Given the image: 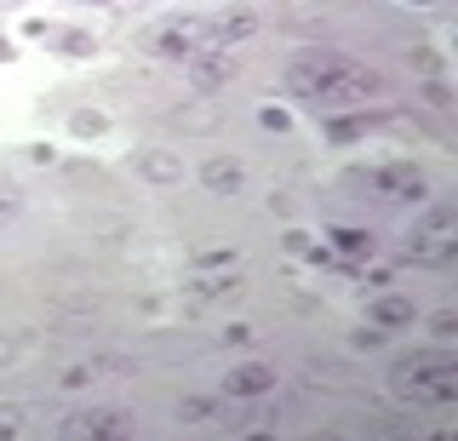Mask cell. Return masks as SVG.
I'll use <instances>...</instances> for the list:
<instances>
[{
  "instance_id": "9",
  "label": "cell",
  "mask_w": 458,
  "mask_h": 441,
  "mask_svg": "<svg viewBox=\"0 0 458 441\" xmlns=\"http://www.w3.org/2000/svg\"><path fill=\"white\" fill-rule=\"evenodd\" d=\"M138 178H149L155 190H172V183H183V161L166 149H143L138 155Z\"/></svg>"
},
{
  "instance_id": "4",
  "label": "cell",
  "mask_w": 458,
  "mask_h": 441,
  "mask_svg": "<svg viewBox=\"0 0 458 441\" xmlns=\"http://www.w3.org/2000/svg\"><path fill=\"white\" fill-rule=\"evenodd\" d=\"M458 218H453V212L447 207H436V212H429V218L419 224V230H412L407 235V259H424V264H447L453 259V247H458Z\"/></svg>"
},
{
  "instance_id": "2",
  "label": "cell",
  "mask_w": 458,
  "mask_h": 441,
  "mask_svg": "<svg viewBox=\"0 0 458 441\" xmlns=\"http://www.w3.org/2000/svg\"><path fill=\"white\" fill-rule=\"evenodd\" d=\"M395 395L401 402H419V407H447L458 395V361L447 355H407V361H395Z\"/></svg>"
},
{
  "instance_id": "8",
  "label": "cell",
  "mask_w": 458,
  "mask_h": 441,
  "mask_svg": "<svg viewBox=\"0 0 458 441\" xmlns=\"http://www.w3.org/2000/svg\"><path fill=\"white\" fill-rule=\"evenodd\" d=\"M367 321L390 333V327H412V321H419V310H412V298H401V293H378L367 304Z\"/></svg>"
},
{
  "instance_id": "10",
  "label": "cell",
  "mask_w": 458,
  "mask_h": 441,
  "mask_svg": "<svg viewBox=\"0 0 458 441\" xmlns=\"http://www.w3.org/2000/svg\"><path fill=\"white\" fill-rule=\"evenodd\" d=\"M264 390H276V373L264 361H247L229 373V395H264Z\"/></svg>"
},
{
  "instance_id": "19",
  "label": "cell",
  "mask_w": 458,
  "mask_h": 441,
  "mask_svg": "<svg viewBox=\"0 0 458 441\" xmlns=\"http://www.w3.org/2000/svg\"><path fill=\"white\" fill-rule=\"evenodd\" d=\"M436 333H441V338L458 333V316H453V310H441V316H436Z\"/></svg>"
},
{
  "instance_id": "7",
  "label": "cell",
  "mask_w": 458,
  "mask_h": 441,
  "mask_svg": "<svg viewBox=\"0 0 458 441\" xmlns=\"http://www.w3.org/2000/svg\"><path fill=\"white\" fill-rule=\"evenodd\" d=\"M183 64H190L195 92H218V87H229V75H235V58H229L224 47H200L195 58H183Z\"/></svg>"
},
{
  "instance_id": "14",
  "label": "cell",
  "mask_w": 458,
  "mask_h": 441,
  "mask_svg": "<svg viewBox=\"0 0 458 441\" xmlns=\"http://www.w3.org/2000/svg\"><path fill=\"white\" fill-rule=\"evenodd\" d=\"M0 436H23V407H0Z\"/></svg>"
},
{
  "instance_id": "1",
  "label": "cell",
  "mask_w": 458,
  "mask_h": 441,
  "mask_svg": "<svg viewBox=\"0 0 458 441\" xmlns=\"http://www.w3.org/2000/svg\"><path fill=\"white\" fill-rule=\"evenodd\" d=\"M286 87L315 109H350V104L378 98L384 81L372 69H361L355 58H344V52H310V58H298L286 69Z\"/></svg>"
},
{
  "instance_id": "16",
  "label": "cell",
  "mask_w": 458,
  "mask_h": 441,
  "mask_svg": "<svg viewBox=\"0 0 458 441\" xmlns=\"http://www.w3.org/2000/svg\"><path fill=\"white\" fill-rule=\"evenodd\" d=\"M235 287H241L235 276H212V281H200V293H212V298H218V293H235Z\"/></svg>"
},
{
  "instance_id": "6",
  "label": "cell",
  "mask_w": 458,
  "mask_h": 441,
  "mask_svg": "<svg viewBox=\"0 0 458 441\" xmlns=\"http://www.w3.org/2000/svg\"><path fill=\"white\" fill-rule=\"evenodd\" d=\"M121 430H126L121 407H86V412L57 419V436H64V441H104V436H121Z\"/></svg>"
},
{
  "instance_id": "11",
  "label": "cell",
  "mask_w": 458,
  "mask_h": 441,
  "mask_svg": "<svg viewBox=\"0 0 458 441\" xmlns=\"http://www.w3.org/2000/svg\"><path fill=\"white\" fill-rule=\"evenodd\" d=\"M200 178H207V190H212V195H235L241 183H247L241 161H207V166H200Z\"/></svg>"
},
{
  "instance_id": "5",
  "label": "cell",
  "mask_w": 458,
  "mask_h": 441,
  "mask_svg": "<svg viewBox=\"0 0 458 441\" xmlns=\"http://www.w3.org/2000/svg\"><path fill=\"white\" fill-rule=\"evenodd\" d=\"M200 47H212V40H207V18H172V23H161V30L149 35L155 58H195Z\"/></svg>"
},
{
  "instance_id": "15",
  "label": "cell",
  "mask_w": 458,
  "mask_h": 441,
  "mask_svg": "<svg viewBox=\"0 0 458 441\" xmlns=\"http://www.w3.org/2000/svg\"><path fill=\"white\" fill-rule=\"evenodd\" d=\"M18 212H23L18 195H0V230H6V224H18Z\"/></svg>"
},
{
  "instance_id": "13",
  "label": "cell",
  "mask_w": 458,
  "mask_h": 441,
  "mask_svg": "<svg viewBox=\"0 0 458 441\" xmlns=\"http://www.w3.org/2000/svg\"><path fill=\"white\" fill-rule=\"evenodd\" d=\"M178 419H190V424L212 419V402H200V395H190V402H178Z\"/></svg>"
},
{
  "instance_id": "17",
  "label": "cell",
  "mask_w": 458,
  "mask_h": 441,
  "mask_svg": "<svg viewBox=\"0 0 458 441\" xmlns=\"http://www.w3.org/2000/svg\"><path fill=\"white\" fill-rule=\"evenodd\" d=\"M64 52H69V58H86V52H92V40H86V35H64Z\"/></svg>"
},
{
  "instance_id": "12",
  "label": "cell",
  "mask_w": 458,
  "mask_h": 441,
  "mask_svg": "<svg viewBox=\"0 0 458 441\" xmlns=\"http://www.w3.org/2000/svg\"><path fill=\"white\" fill-rule=\"evenodd\" d=\"M338 247L344 252H372V235L367 230H338Z\"/></svg>"
},
{
  "instance_id": "3",
  "label": "cell",
  "mask_w": 458,
  "mask_h": 441,
  "mask_svg": "<svg viewBox=\"0 0 458 441\" xmlns=\"http://www.w3.org/2000/svg\"><path fill=\"white\" fill-rule=\"evenodd\" d=\"M367 195L384 201V207H424L429 201V178L419 173V166H372Z\"/></svg>"
},
{
  "instance_id": "18",
  "label": "cell",
  "mask_w": 458,
  "mask_h": 441,
  "mask_svg": "<svg viewBox=\"0 0 458 441\" xmlns=\"http://www.w3.org/2000/svg\"><path fill=\"white\" fill-rule=\"evenodd\" d=\"M69 126H75L81 138H86V132H104V115H75V121H69Z\"/></svg>"
}]
</instances>
